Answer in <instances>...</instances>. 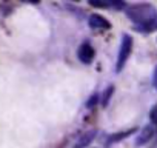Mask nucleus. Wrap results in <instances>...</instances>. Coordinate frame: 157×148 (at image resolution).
<instances>
[{
	"label": "nucleus",
	"mask_w": 157,
	"mask_h": 148,
	"mask_svg": "<svg viewBox=\"0 0 157 148\" xmlns=\"http://www.w3.org/2000/svg\"><path fill=\"white\" fill-rule=\"evenodd\" d=\"M151 120H152V123H155L157 125V105L152 108V111H151Z\"/></svg>",
	"instance_id": "7"
},
{
	"label": "nucleus",
	"mask_w": 157,
	"mask_h": 148,
	"mask_svg": "<svg viewBox=\"0 0 157 148\" xmlns=\"http://www.w3.org/2000/svg\"><path fill=\"white\" fill-rule=\"evenodd\" d=\"M128 17L137 23L142 29H154L157 28V10L149 3H139L132 5L126 10Z\"/></svg>",
	"instance_id": "1"
},
{
	"label": "nucleus",
	"mask_w": 157,
	"mask_h": 148,
	"mask_svg": "<svg viewBox=\"0 0 157 148\" xmlns=\"http://www.w3.org/2000/svg\"><path fill=\"white\" fill-rule=\"evenodd\" d=\"M94 139V131H90V133H86V134H83L82 136V139L78 140V143H77V148H82V146H86L91 140Z\"/></svg>",
	"instance_id": "6"
},
{
	"label": "nucleus",
	"mask_w": 157,
	"mask_h": 148,
	"mask_svg": "<svg viewBox=\"0 0 157 148\" xmlns=\"http://www.w3.org/2000/svg\"><path fill=\"white\" fill-rule=\"evenodd\" d=\"M131 49H132V39H131V36L125 34L122 37L120 51H119V57H117V66H116L117 71H122V68L125 66V63H126V60L131 54Z\"/></svg>",
	"instance_id": "2"
},
{
	"label": "nucleus",
	"mask_w": 157,
	"mask_h": 148,
	"mask_svg": "<svg viewBox=\"0 0 157 148\" xmlns=\"http://www.w3.org/2000/svg\"><path fill=\"white\" fill-rule=\"evenodd\" d=\"M77 56H78V60L80 62L91 63L93 59H94V48L90 43H83V45H80V48H78Z\"/></svg>",
	"instance_id": "3"
},
{
	"label": "nucleus",
	"mask_w": 157,
	"mask_h": 148,
	"mask_svg": "<svg viewBox=\"0 0 157 148\" xmlns=\"http://www.w3.org/2000/svg\"><path fill=\"white\" fill-rule=\"evenodd\" d=\"M152 82H154V87H155V90H157V66H155V69H154V77H152Z\"/></svg>",
	"instance_id": "8"
},
{
	"label": "nucleus",
	"mask_w": 157,
	"mask_h": 148,
	"mask_svg": "<svg viewBox=\"0 0 157 148\" xmlns=\"http://www.w3.org/2000/svg\"><path fill=\"white\" fill-rule=\"evenodd\" d=\"M90 26L93 29H108L111 28V23L100 14H93L90 17Z\"/></svg>",
	"instance_id": "4"
},
{
	"label": "nucleus",
	"mask_w": 157,
	"mask_h": 148,
	"mask_svg": "<svg viewBox=\"0 0 157 148\" xmlns=\"http://www.w3.org/2000/svg\"><path fill=\"white\" fill-rule=\"evenodd\" d=\"M151 136H152V127H146V128L140 133V136L137 137V143L142 145V143L148 142V140L151 139Z\"/></svg>",
	"instance_id": "5"
}]
</instances>
